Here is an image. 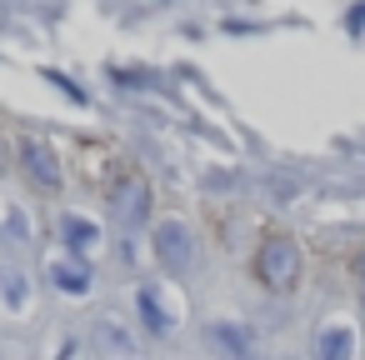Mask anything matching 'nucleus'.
Masks as SVG:
<instances>
[{
  "label": "nucleus",
  "mask_w": 365,
  "mask_h": 360,
  "mask_svg": "<svg viewBox=\"0 0 365 360\" xmlns=\"http://www.w3.org/2000/svg\"><path fill=\"white\" fill-rule=\"evenodd\" d=\"M255 275L265 280V290H290L300 280V250L290 235H270L255 255Z\"/></svg>",
  "instance_id": "f257e3e1"
},
{
  "label": "nucleus",
  "mask_w": 365,
  "mask_h": 360,
  "mask_svg": "<svg viewBox=\"0 0 365 360\" xmlns=\"http://www.w3.org/2000/svg\"><path fill=\"white\" fill-rule=\"evenodd\" d=\"M155 260L170 270V275H185L195 265V240L180 220H160L155 225Z\"/></svg>",
  "instance_id": "f03ea898"
},
{
  "label": "nucleus",
  "mask_w": 365,
  "mask_h": 360,
  "mask_svg": "<svg viewBox=\"0 0 365 360\" xmlns=\"http://www.w3.org/2000/svg\"><path fill=\"white\" fill-rule=\"evenodd\" d=\"M145 210H150V185H145L140 175L115 180V190H110V215H115L120 225H140Z\"/></svg>",
  "instance_id": "7ed1b4c3"
},
{
  "label": "nucleus",
  "mask_w": 365,
  "mask_h": 360,
  "mask_svg": "<svg viewBox=\"0 0 365 360\" xmlns=\"http://www.w3.org/2000/svg\"><path fill=\"white\" fill-rule=\"evenodd\" d=\"M135 305H140V320H145L150 335H170V330H175V310L165 305V295H160L155 285H140Z\"/></svg>",
  "instance_id": "20e7f679"
},
{
  "label": "nucleus",
  "mask_w": 365,
  "mask_h": 360,
  "mask_svg": "<svg viewBox=\"0 0 365 360\" xmlns=\"http://www.w3.org/2000/svg\"><path fill=\"white\" fill-rule=\"evenodd\" d=\"M21 160H26V170H31L46 190H61V165H56V150H51L46 140H26Z\"/></svg>",
  "instance_id": "39448f33"
},
{
  "label": "nucleus",
  "mask_w": 365,
  "mask_h": 360,
  "mask_svg": "<svg viewBox=\"0 0 365 360\" xmlns=\"http://www.w3.org/2000/svg\"><path fill=\"white\" fill-rule=\"evenodd\" d=\"M61 235H66V245H71L76 255H91V250L101 245V225H96L91 215H81V210H66V215H61Z\"/></svg>",
  "instance_id": "423d86ee"
},
{
  "label": "nucleus",
  "mask_w": 365,
  "mask_h": 360,
  "mask_svg": "<svg viewBox=\"0 0 365 360\" xmlns=\"http://www.w3.org/2000/svg\"><path fill=\"white\" fill-rule=\"evenodd\" d=\"M46 275H51V285H56L61 295H86V290H91V270H86V260H66V255H56V260L46 265Z\"/></svg>",
  "instance_id": "0eeeda50"
},
{
  "label": "nucleus",
  "mask_w": 365,
  "mask_h": 360,
  "mask_svg": "<svg viewBox=\"0 0 365 360\" xmlns=\"http://www.w3.org/2000/svg\"><path fill=\"white\" fill-rule=\"evenodd\" d=\"M315 360H355V330L350 325H325L315 335Z\"/></svg>",
  "instance_id": "6e6552de"
},
{
  "label": "nucleus",
  "mask_w": 365,
  "mask_h": 360,
  "mask_svg": "<svg viewBox=\"0 0 365 360\" xmlns=\"http://www.w3.org/2000/svg\"><path fill=\"white\" fill-rule=\"evenodd\" d=\"M0 300H6L11 310H26L31 305V285H26V275L16 265H0Z\"/></svg>",
  "instance_id": "1a4fd4ad"
},
{
  "label": "nucleus",
  "mask_w": 365,
  "mask_h": 360,
  "mask_svg": "<svg viewBox=\"0 0 365 360\" xmlns=\"http://www.w3.org/2000/svg\"><path fill=\"white\" fill-rule=\"evenodd\" d=\"M96 340H101V345H106L110 355H120V360H135V340L125 335V325H120V320H101Z\"/></svg>",
  "instance_id": "9d476101"
},
{
  "label": "nucleus",
  "mask_w": 365,
  "mask_h": 360,
  "mask_svg": "<svg viewBox=\"0 0 365 360\" xmlns=\"http://www.w3.org/2000/svg\"><path fill=\"white\" fill-rule=\"evenodd\" d=\"M210 340L230 355V360H250V335L240 325H210Z\"/></svg>",
  "instance_id": "9b49d317"
},
{
  "label": "nucleus",
  "mask_w": 365,
  "mask_h": 360,
  "mask_svg": "<svg viewBox=\"0 0 365 360\" xmlns=\"http://www.w3.org/2000/svg\"><path fill=\"white\" fill-rule=\"evenodd\" d=\"M355 270H360V285H365V255H360V260H355Z\"/></svg>",
  "instance_id": "f8f14e48"
}]
</instances>
